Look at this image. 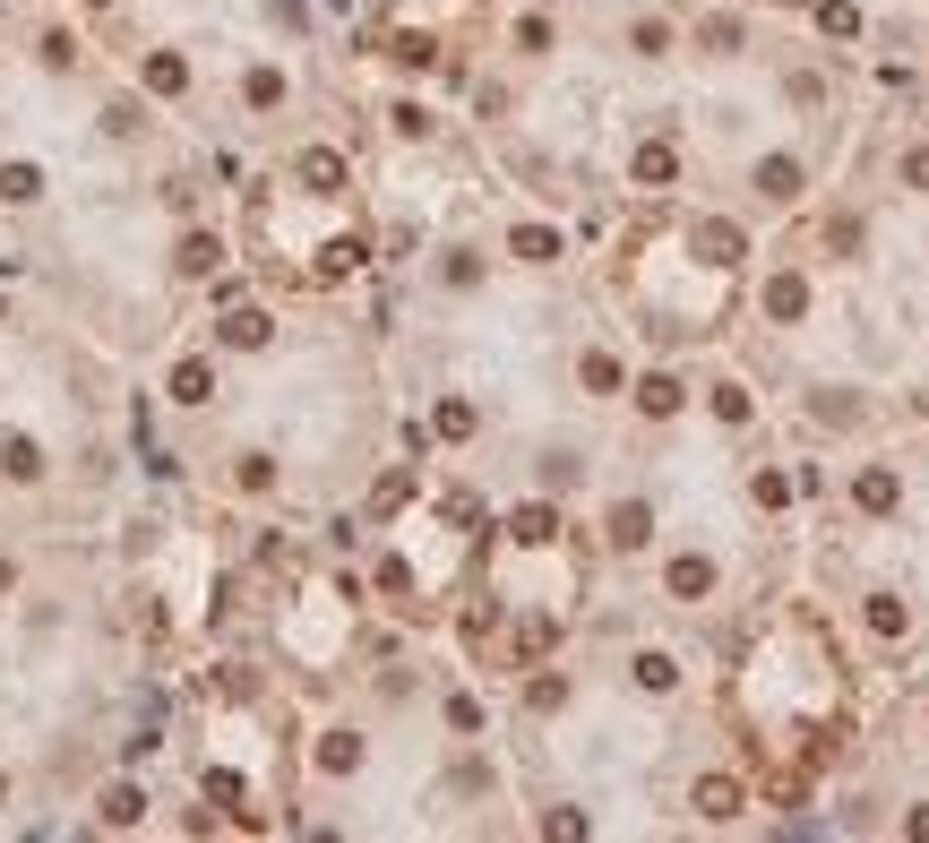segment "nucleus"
Here are the masks:
<instances>
[{"label": "nucleus", "instance_id": "8", "mask_svg": "<svg viewBox=\"0 0 929 843\" xmlns=\"http://www.w3.org/2000/svg\"><path fill=\"white\" fill-rule=\"evenodd\" d=\"M637 405H646V413H671V405H680V388H671V379H646V388H637Z\"/></svg>", "mask_w": 929, "mask_h": 843}, {"label": "nucleus", "instance_id": "4", "mask_svg": "<svg viewBox=\"0 0 929 843\" xmlns=\"http://www.w3.org/2000/svg\"><path fill=\"white\" fill-rule=\"evenodd\" d=\"M611 542H620V551H637V542H646V508H620V517H611Z\"/></svg>", "mask_w": 929, "mask_h": 843}, {"label": "nucleus", "instance_id": "9", "mask_svg": "<svg viewBox=\"0 0 929 843\" xmlns=\"http://www.w3.org/2000/svg\"><path fill=\"white\" fill-rule=\"evenodd\" d=\"M671 594H706V560H680V568H671Z\"/></svg>", "mask_w": 929, "mask_h": 843}, {"label": "nucleus", "instance_id": "7", "mask_svg": "<svg viewBox=\"0 0 929 843\" xmlns=\"http://www.w3.org/2000/svg\"><path fill=\"white\" fill-rule=\"evenodd\" d=\"M551 250H560V241H551V224H525V233H517V259H551Z\"/></svg>", "mask_w": 929, "mask_h": 843}, {"label": "nucleus", "instance_id": "11", "mask_svg": "<svg viewBox=\"0 0 929 843\" xmlns=\"http://www.w3.org/2000/svg\"><path fill=\"white\" fill-rule=\"evenodd\" d=\"M87 9H104V0H87Z\"/></svg>", "mask_w": 929, "mask_h": 843}, {"label": "nucleus", "instance_id": "5", "mask_svg": "<svg viewBox=\"0 0 929 843\" xmlns=\"http://www.w3.org/2000/svg\"><path fill=\"white\" fill-rule=\"evenodd\" d=\"M147 87L155 95H181V61H173V52H155V61H147Z\"/></svg>", "mask_w": 929, "mask_h": 843}, {"label": "nucleus", "instance_id": "1", "mask_svg": "<svg viewBox=\"0 0 929 843\" xmlns=\"http://www.w3.org/2000/svg\"><path fill=\"white\" fill-rule=\"evenodd\" d=\"M224 345H267V310H233V319H224Z\"/></svg>", "mask_w": 929, "mask_h": 843}, {"label": "nucleus", "instance_id": "2", "mask_svg": "<svg viewBox=\"0 0 929 843\" xmlns=\"http://www.w3.org/2000/svg\"><path fill=\"white\" fill-rule=\"evenodd\" d=\"M697 809H706V818H732V809H740V783H723V775L697 783Z\"/></svg>", "mask_w": 929, "mask_h": 843}, {"label": "nucleus", "instance_id": "10", "mask_svg": "<svg viewBox=\"0 0 929 843\" xmlns=\"http://www.w3.org/2000/svg\"><path fill=\"white\" fill-rule=\"evenodd\" d=\"M637 181H671V147H646V155H637Z\"/></svg>", "mask_w": 929, "mask_h": 843}, {"label": "nucleus", "instance_id": "3", "mask_svg": "<svg viewBox=\"0 0 929 843\" xmlns=\"http://www.w3.org/2000/svg\"><path fill=\"white\" fill-rule=\"evenodd\" d=\"M173 396H181V405H207V362H181L173 370Z\"/></svg>", "mask_w": 929, "mask_h": 843}, {"label": "nucleus", "instance_id": "6", "mask_svg": "<svg viewBox=\"0 0 929 843\" xmlns=\"http://www.w3.org/2000/svg\"><path fill=\"white\" fill-rule=\"evenodd\" d=\"M138 809H147V800H138L130 783H121V792H104V818H112V826H138Z\"/></svg>", "mask_w": 929, "mask_h": 843}]
</instances>
